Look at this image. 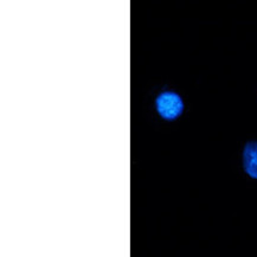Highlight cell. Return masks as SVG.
I'll return each mask as SVG.
<instances>
[{
  "label": "cell",
  "mask_w": 257,
  "mask_h": 257,
  "mask_svg": "<svg viewBox=\"0 0 257 257\" xmlns=\"http://www.w3.org/2000/svg\"><path fill=\"white\" fill-rule=\"evenodd\" d=\"M157 109L164 118L174 120L183 113L184 104L179 95L172 91H165L157 98Z\"/></svg>",
  "instance_id": "cell-1"
},
{
  "label": "cell",
  "mask_w": 257,
  "mask_h": 257,
  "mask_svg": "<svg viewBox=\"0 0 257 257\" xmlns=\"http://www.w3.org/2000/svg\"><path fill=\"white\" fill-rule=\"evenodd\" d=\"M244 170L251 178L257 179V143H249L243 153Z\"/></svg>",
  "instance_id": "cell-2"
}]
</instances>
